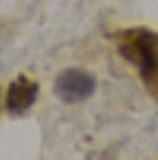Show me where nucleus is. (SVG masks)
I'll return each instance as SVG.
<instances>
[{
  "mask_svg": "<svg viewBox=\"0 0 158 160\" xmlns=\"http://www.w3.org/2000/svg\"><path fill=\"white\" fill-rule=\"evenodd\" d=\"M95 88H97V82L93 78V75L77 67H69L62 71L54 80L56 97L67 104H77L89 99L95 93Z\"/></svg>",
  "mask_w": 158,
  "mask_h": 160,
  "instance_id": "obj_2",
  "label": "nucleus"
},
{
  "mask_svg": "<svg viewBox=\"0 0 158 160\" xmlns=\"http://www.w3.org/2000/svg\"><path fill=\"white\" fill-rule=\"evenodd\" d=\"M37 91H39V86L34 80H30V77L19 75L9 84L7 93H6L7 112L11 116H22L24 112H28L37 99Z\"/></svg>",
  "mask_w": 158,
  "mask_h": 160,
  "instance_id": "obj_3",
  "label": "nucleus"
},
{
  "mask_svg": "<svg viewBox=\"0 0 158 160\" xmlns=\"http://www.w3.org/2000/svg\"><path fill=\"white\" fill-rule=\"evenodd\" d=\"M119 56L140 75L149 95L158 101V32L149 28H125L114 32Z\"/></svg>",
  "mask_w": 158,
  "mask_h": 160,
  "instance_id": "obj_1",
  "label": "nucleus"
}]
</instances>
